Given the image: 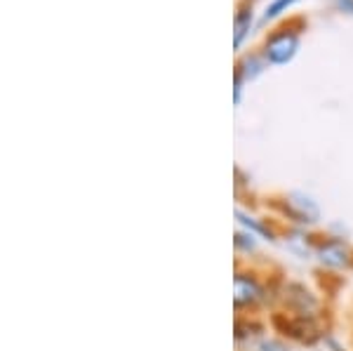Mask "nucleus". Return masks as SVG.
<instances>
[{
  "instance_id": "f257e3e1",
  "label": "nucleus",
  "mask_w": 353,
  "mask_h": 351,
  "mask_svg": "<svg viewBox=\"0 0 353 351\" xmlns=\"http://www.w3.org/2000/svg\"><path fill=\"white\" fill-rule=\"evenodd\" d=\"M316 257L327 269H346L351 264V250L344 241L327 239L316 248Z\"/></svg>"
},
{
  "instance_id": "f03ea898",
  "label": "nucleus",
  "mask_w": 353,
  "mask_h": 351,
  "mask_svg": "<svg viewBox=\"0 0 353 351\" xmlns=\"http://www.w3.org/2000/svg\"><path fill=\"white\" fill-rule=\"evenodd\" d=\"M283 208H285L288 217L297 224H316L321 219L318 205L304 194H290L285 198V203H283Z\"/></svg>"
},
{
  "instance_id": "7ed1b4c3",
  "label": "nucleus",
  "mask_w": 353,
  "mask_h": 351,
  "mask_svg": "<svg viewBox=\"0 0 353 351\" xmlns=\"http://www.w3.org/2000/svg\"><path fill=\"white\" fill-rule=\"evenodd\" d=\"M264 288L248 274H236V309H252L264 302Z\"/></svg>"
},
{
  "instance_id": "20e7f679",
  "label": "nucleus",
  "mask_w": 353,
  "mask_h": 351,
  "mask_svg": "<svg viewBox=\"0 0 353 351\" xmlns=\"http://www.w3.org/2000/svg\"><path fill=\"white\" fill-rule=\"evenodd\" d=\"M294 52H297V38L292 33H281V36L271 38L269 48H266V57L276 64H285L292 59Z\"/></svg>"
},
{
  "instance_id": "39448f33",
  "label": "nucleus",
  "mask_w": 353,
  "mask_h": 351,
  "mask_svg": "<svg viewBox=\"0 0 353 351\" xmlns=\"http://www.w3.org/2000/svg\"><path fill=\"white\" fill-rule=\"evenodd\" d=\"M236 217H238V222H241L252 236H269V239L273 241L271 229H269V226H266L264 222H259V219H254V217H248V214L241 212V210L236 212Z\"/></svg>"
},
{
  "instance_id": "423d86ee",
  "label": "nucleus",
  "mask_w": 353,
  "mask_h": 351,
  "mask_svg": "<svg viewBox=\"0 0 353 351\" xmlns=\"http://www.w3.org/2000/svg\"><path fill=\"white\" fill-rule=\"evenodd\" d=\"M292 3H297V0H276V3L271 5V8H266V14H264V21L273 19V17H278L283 12V10H288Z\"/></svg>"
},
{
  "instance_id": "0eeeda50",
  "label": "nucleus",
  "mask_w": 353,
  "mask_h": 351,
  "mask_svg": "<svg viewBox=\"0 0 353 351\" xmlns=\"http://www.w3.org/2000/svg\"><path fill=\"white\" fill-rule=\"evenodd\" d=\"M248 24H250V12H243L241 17H238V21H236V48L241 45V41H243V36L248 33Z\"/></svg>"
},
{
  "instance_id": "6e6552de",
  "label": "nucleus",
  "mask_w": 353,
  "mask_h": 351,
  "mask_svg": "<svg viewBox=\"0 0 353 351\" xmlns=\"http://www.w3.org/2000/svg\"><path fill=\"white\" fill-rule=\"evenodd\" d=\"M254 236L252 234H250V231H248V234H245V231H238V234H236V248H245V250H248V252H252L254 250Z\"/></svg>"
},
{
  "instance_id": "1a4fd4ad",
  "label": "nucleus",
  "mask_w": 353,
  "mask_h": 351,
  "mask_svg": "<svg viewBox=\"0 0 353 351\" xmlns=\"http://www.w3.org/2000/svg\"><path fill=\"white\" fill-rule=\"evenodd\" d=\"M259 349H261V351H285V344L273 342V339H271V342H266V339H264V342L259 344Z\"/></svg>"
}]
</instances>
